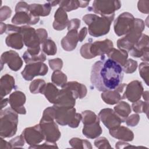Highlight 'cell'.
<instances>
[{
    "instance_id": "11a10c76",
    "label": "cell",
    "mask_w": 149,
    "mask_h": 149,
    "mask_svg": "<svg viewBox=\"0 0 149 149\" xmlns=\"http://www.w3.org/2000/svg\"><path fill=\"white\" fill-rule=\"evenodd\" d=\"M121 146H123V148L130 147H134V146H131V145L129 144V143H127L126 141H118V142H117V143H116L115 147H116V148H120V147Z\"/></svg>"
},
{
    "instance_id": "ac0fdd59",
    "label": "cell",
    "mask_w": 149,
    "mask_h": 149,
    "mask_svg": "<svg viewBox=\"0 0 149 149\" xmlns=\"http://www.w3.org/2000/svg\"><path fill=\"white\" fill-rule=\"evenodd\" d=\"M26 100L25 94L20 91H16L12 93L8 98L10 107L17 113L23 115L26 113V110L24 107Z\"/></svg>"
},
{
    "instance_id": "6da1fadb",
    "label": "cell",
    "mask_w": 149,
    "mask_h": 149,
    "mask_svg": "<svg viewBox=\"0 0 149 149\" xmlns=\"http://www.w3.org/2000/svg\"><path fill=\"white\" fill-rule=\"evenodd\" d=\"M122 67L115 61L101 56L100 60L95 62L91 68L90 81L98 91L105 92L117 88L122 81Z\"/></svg>"
},
{
    "instance_id": "8992f818",
    "label": "cell",
    "mask_w": 149,
    "mask_h": 149,
    "mask_svg": "<svg viewBox=\"0 0 149 149\" xmlns=\"http://www.w3.org/2000/svg\"><path fill=\"white\" fill-rule=\"evenodd\" d=\"M145 27L144 21L135 18L133 27L125 36L119 38L117 41V46L119 49L130 51L140 39Z\"/></svg>"
},
{
    "instance_id": "e0dca14e",
    "label": "cell",
    "mask_w": 149,
    "mask_h": 149,
    "mask_svg": "<svg viewBox=\"0 0 149 149\" xmlns=\"http://www.w3.org/2000/svg\"><path fill=\"white\" fill-rule=\"evenodd\" d=\"M126 84H120L117 88L113 90L102 92L101 96L102 100L109 105H114L125 98L124 93Z\"/></svg>"
},
{
    "instance_id": "74e56055",
    "label": "cell",
    "mask_w": 149,
    "mask_h": 149,
    "mask_svg": "<svg viewBox=\"0 0 149 149\" xmlns=\"http://www.w3.org/2000/svg\"><path fill=\"white\" fill-rule=\"evenodd\" d=\"M59 5L65 11L70 12L80 7V2L79 1H60Z\"/></svg>"
},
{
    "instance_id": "9c48e42d",
    "label": "cell",
    "mask_w": 149,
    "mask_h": 149,
    "mask_svg": "<svg viewBox=\"0 0 149 149\" xmlns=\"http://www.w3.org/2000/svg\"><path fill=\"white\" fill-rule=\"evenodd\" d=\"M135 18L129 12L119 15L114 22L113 27L115 34L118 36L126 35L133 27Z\"/></svg>"
},
{
    "instance_id": "d590c367",
    "label": "cell",
    "mask_w": 149,
    "mask_h": 149,
    "mask_svg": "<svg viewBox=\"0 0 149 149\" xmlns=\"http://www.w3.org/2000/svg\"><path fill=\"white\" fill-rule=\"evenodd\" d=\"M46 83L44 80L41 79H35L31 81L29 86L30 91L33 94L42 93Z\"/></svg>"
},
{
    "instance_id": "f907efd6",
    "label": "cell",
    "mask_w": 149,
    "mask_h": 149,
    "mask_svg": "<svg viewBox=\"0 0 149 149\" xmlns=\"http://www.w3.org/2000/svg\"><path fill=\"white\" fill-rule=\"evenodd\" d=\"M36 31L39 36L41 44L47 39L48 33L47 31L44 29H38L36 30Z\"/></svg>"
},
{
    "instance_id": "30bf717a",
    "label": "cell",
    "mask_w": 149,
    "mask_h": 149,
    "mask_svg": "<svg viewBox=\"0 0 149 149\" xmlns=\"http://www.w3.org/2000/svg\"><path fill=\"white\" fill-rule=\"evenodd\" d=\"M39 124L46 141L55 143L59 139L61 133L54 120L41 119Z\"/></svg>"
},
{
    "instance_id": "c3c4849f",
    "label": "cell",
    "mask_w": 149,
    "mask_h": 149,
    "mask_svg": "<svg viewBox=\"0 0 149 149\" xmlns=\"http://www.w3.org/2000/svg\"><path fill=\"white\" fill-rule=\"evenodd\" d=\"M80 26V20L77 18L69 20V24L68 25V30H77Z\"/></svg>"
},
{
    "instance_id": "5bb4252c",
    "label": "cell",
    "mask_w": 149,
    "mask_h": 149,
    "mask_svg": "<svg viewBox=\"0 0 149 149\" xmlns=\"http://www.w3.org/2000/svg\"><path fill=\"white\" fill-rule=\"evenodd\" d=\"M22 134L26 142L30 146L38 144L45 140L40 124L26 128L23 131Z\"/></svg>"
},
{
    "instance_id": "3957f363",
    "label": "cell",
    "mask_w": 149,
    "mask_h": 149,
    "mask_svg": "<svg viewBox=\"0 0 149 149\" xmlns=\"http://www.w3.org/2000/svg\"><path fill=\"white\" fill-rule=\"evenodd\" d=\"M18 115L11 107L1 110L0 135L3 138L12 137L17 132Z\"/></svg>"
},
{
    "instance_id": "ee69618b",
    "label": "cell",
    "mask_w": 149,
    "mask_h": 149,
    "mask_svg": "<svg viewBox=\"0 0 149 149\" xmlns=\"http://www.w3.org/2000/svg\"><path fill=\"white\" fill-rule=\"evenodd\" d=\"M11 146L12 148H16V147H20L21 146H24V139L22 134H20L19 136H17L11 140L9 141Z\"/></svg>"
},
{
    "instance_id": "ba28073f",
    "label": "cell",
    "mask_w": 149,
    "mask_h": 149,
    "mask_svg": "<svg viewBox=\"0 0 149 149\" xmlns=\"http://www.w3.org/2000/svg\"><path fill=\"white\" fill-rule=\"evenodd\" d=\"M121 6L119 1H94L93 5L88 8V10L99 14L101 16H108L115 14V12Z\"/></svg>"
},
{
    "instance_id": "f546056e",
    "label": "cell",
    "mask_w": 149,
    "mask_h": 149,
    "mask_svg": "<svg viewBox=\"0 0 149 149\" xmlns=\"http://www.w3.org/2000/svg\"><path fill=\"white\" fill-rule=\"evenodd\" d=\"M59 93V90L51 83L45 84L41 94H43L48 101L52 104H55Z\"/></svg>"
},
{
    "instance_id": "60d3db41",
    "label": "cell",
    "mask_w": 149,
    "mask_h": 149,
    "mask_svg": "<svg viewBox=\"0 0 149 149\" xmlns=\"http://www.w3.org/2000/svg\"><path fill=\"white\" fill-rule=\"evenodd\" d=\"M148 62H142L139 65V73L146 84L148 86Z\"/></svg>"
},
{
    "instance_id": "816d5d0a",
    "label": "cell",
    "mask_w": 149,
    "mask_h": 149,
    "mask_svg": "<svg viewBox=\"0 0 149 149\" xmlns=\"http://www.w3.org/2000/svg\"><path fill=\"white\" fill-rule=\"evenodd\" d=\"M29 5H28L26 2L20 1L19 2L15 8V12H17L19 11L23 10H29Z\"/></svg>"
},
{
    "instance_id": "bcb514c9",
    "label": "cell",
    "mask_w": 149,
    "mask_h": 149,
    "mask_svg": "<svg viewBox=\"0 0 149 149\" xmlns=\"http://www.w3.org/2000/svg\"><path fill=\"white\" fill-rule=\"evenodd\" d=\"M12 10L10 8L7 6H4L1 8L0 9V19L2 22L6 20L11 15Z\"/></svg>"
},
{
    "instance_id": "d6986e66",
    "label": "cell",
    "mask_w": 149,
    "mask_h": 149,
    "mask_svg": "<svg viewBox=\"0 0 149 149\" xmlns=\"http://www.w3.org/2000/svg\"><path fill=\"white\" fill-rule=\"evenodd\" d=\"M76 97L72 91L68 88H62L59 90L58 97L54 105L58 107H74L76 102Z\"/></svg>"
},
{
    "instance_id": "91938a15",
    "label": "cell",
    "mask_w": 149,
    "mask_h": 149,
    "mask_svg": "<svg viewBox=\"0 0 149 149\" xmlns=\"http://www.w3.org/2000/svg\"><path fill=\"white\" fill-rule=\"evenodd\" d=\"M60 1H48V3L52 6H55L56 5H59Z\"/></svg>"
},
{
    "instance_id": "7bdbcfd3",
    "label": "cell",
    "mask_w": 149,
    "mask_h": 149,
    "mask_svg": "<svg viewBox=\"0 0 149 149\" xmlns=\"http://www.w3.org/2000/svg\"><path fill=\"white\" fill-rule=\"evenodd\" d=\"M48 63L51 69L54 71L61 70L63 66L62 60L60 58L49 59L48 61Z\"/></svg>"
},
{
    "instance_id": "f5cc1de1",
    "label": "cell",
    "mask_w": 149,
    "mask_h": 149,
    "mask_svg": "<svg viewBox=\"0 0 149 149\" xmlns=\"http://www.w3.org/2000/svg\"><path fill=\"white\" fill-rule=\"evenodd\" d=\"M87 34V29L86 27H83L78 33V38H79V41L81 42L86 37V35Z\"/></svg>"
},
{
    "instance_id": "484cf974",
    "label": "cell",
    "mask_w": 149,
    "mask_h": 149,
    "mask_svg": "<svg viewBox=\"0 0 149 149\" xmlns=\"http://www.w3.org/2000/svg\"><path fill=\"white\" fill-rule=\"evenodd\" d=\"M62 88H68L70 90L75 96L76 98H84L87 93V90L85 85L79 83L77 81H69L63 85Z\"/></svg>"
},
{
    "instance_id": "b9f144b4",
    "label": "cell",
    "mask_w": 149,
    "mask_h": 149,
    "mask_svg": "<svg viewBox=\"0 0 149 149\" xmlns=\"http://www.w3.org/2000/svg\"><path fill=\"white\" fill-rule=\"evenodd\" d=\"M94 144L95 147L98 148H111L112 147L110 146V144L108 140L104 137H101L97 138L94 141Z\"/></svg>"
},
{
    "instance_id": "f6af8a7d",
    "label": "cell",
    "mask_w": 149,
    "mask_h": 149,
    "mask_svg": "<svg viewBox=\"0 0 149 149\" xmlns=\"http://www.w3.org/2000/svg\"><path fill=\"white\" fill-rule=\"evenodd\" d=\"M139 120H140L139 115L137 113H134V114L131 115L130 116H128L126 118L125 122L127 126H135L138 124Z\"/></svg>"
},
{
    "instance_id": "2e32d148",
    "label": "cell",
    "mask_w": 149,
    "mask_h": 149,
    "mask_svg": "<svg viewBox=\"0 0 149 149\" xmlns=\"http://www.w3.org/2000/svg\"><path fill=\"white\" fill-rule=\"evenodd\" d=\"M144 92L143 87L141 81L133 80L126 86L124 96L132 102H136L140 100Z\"/></svg>"
},
{
    "instance_id": "cb8c5ba5",
    "label": "cell",
    "mask_w": 149,
    "mask_h": 149,
    "mask_svg": "<svg viewBox=\"0 0 149 149\" xmlns=\"http://www.w3.org/2000/svg\"><path fill=\"white\" fill-rule=\"evenodd\" d=\"M0 97L3 98L15 88V79L9 74H6L1 78Z\"/></svg>"
},
{
    "instance_id": "7dc6e473",
    "label": "cell",
    "mask_w": 149,
    "mask_h": 149,
    "mask_svg": "<svg viewBox=\"0 0 149 149\" xmlns=\"http://www.w3.org/2000/svg\"><path fill=\"white\" fill-rule=\"evenodd\" d=\"M137 8L140 12L148 14L149 10V1H139L137 4Z\"/></svg>"
},
{
    "instance_id": "7a4b0ae2",
    "label": "cell",
    "mask_w": 149,
    "mask_h": 149,
    "mask_svg": "<svg viewBox=\"0 0 149 149\" xmlns=\"http://www.w3.org/2000/svg\"><path fill=\"white\" fill-rule=\"evenodd\" d=\"M114 16L115 14L108 16H98L95 14L89 13L84 15L83 20L88 26L89 34L98 37L108 33Z\"/></svg>"
},
{
    "instance_id": "9f6ffc18",
    "label": "cell",
    "mask_w": 149,
    "mask_h": 149,
    "mask_svg": "<svg viewBox=\"0 0 149 149\" xmlns=\"http://www.w3.org/2000/svg\"><path fill=\"white\" fill-rule=\"evenodd\" d=\"M8 102H9L8 98H1V110H2L3 108L7 105Z\"/></svg>"
},
{
    "instance_id": "9a60e30c",
    "label": "cell",
    "mask_w": 149,
    "mask_h": 149,
    "mask_svg": "<svg viewBox=\"0 0 149 149\" xmlns=\"http://www.w3.org/2000/svg\"><path fill=\"white\" fill-rule=\"evenodd\" d=\"M6 63L8 67L13 71H17L23 65V61L16 52L10 50L3 52L1 56V65Z\"/></svg>"
},
{
    "instance_id": "4fadbf2b",
    "label": "cell",
    "mask_w": 149,
    "mask_h": 149,
    "mask_svg": "<svg viewBox=\"0 0 149 149\" xmlns=\"http://www.w3.org/2000/svg\"><path fill=\"white\" fill-rule=\"evenodd\" d=\"M98 117L108 129H111L120 125L123 120L116 114L114 110L111 108H104L100 111Z\"/></svg>"
},
{
    "instance_id": "d6a6232c",
    "label": "cell",
    "mask_w": 149,
    "mask_h": 149,
    "mask_svg": "<svg viewBox=\"0 0 149 149\" xmlns=\"http://www.w3.org/2000/svg\"><path fill=\"white\" fill-rule=\"evenodd\" d=\"M51 80L54 84L62 87L67 83V76L60 70H55L51 76Z\"/></svg>"
},
{
    "instance_id": "8d00e7d4",
    "label": "cell",
    "mask_w": 149,
    "mask_h": 149,
    "mask_svg": "<svg viewBox=\"0 0 149 149\" xmlns=\"http://www.w3.org/2000/svg\"><path fill=\"white\" fill-rule=\"evenodd\" d=\"M81 114V121L84 125L91 124L97 120L100 119L98 116H97L94 112L91 111H84L82 112Z\"/></svg>"
},
{
    "instance_id": "52a82bcc",
    "label": "cell",
    "mask_w": 149,
    "mask_h": 149,
    "mask_svg": "<svg viewBox=\"0 0 149 149\" xmlns=\"http://www.w3.org/2000/svg\"><path fill=\"white\" fill-rule=\"evenodd\" d=\"M23 37L24 44L27 47L26 50L31 54H38L42 49L40 48L41 44L39 36L36 30L29 26L20 27L19 31Z\"/></svg>"
},
{
    "instance_id": "ab89813d",
    "label": "cell",
    "mask_w": 149,
    "mask_h": 149,
    "mask_svg": "<svg viewBox=\"0 0 149 149\" xmlns=\"http://www.w3.org/2000/svg\"><path fill=\"white\" fill-rule=\"evenodd\" d=\"M137 68V61L132 59H129L127 60L125 64L122 66V69L123 71L126 73H132L136 71Z\"/></svg>"
},
{
    "instance_id": "44dd1931",
    "label": "cell",
    "mask_w": 149,
    "mask_h": 149,
    "mask_svg": "<svg viewBox=\"0 0 149 149\" xmlns=\"http://www.w3.org/2000/svg\"><path fill=\"white\" fill-rule=\"evenodd\" d=\"M79 41L78 32L76 30H69L66 36L61 40V45L63 49L66 51H71L74 49Z\"/></svg>"
},
{
    "instance_id": "ffe728a7",
    "label": "cell",
    "mask_w": 149,
    "mask_h": 149,
    "mask_svg": "<svg viewBox=\"0 0 149 149\" xmlns=\"http://www.w3.org/2000/svg\"><path fill=\"white\" fill-rule=\"evenodd\" d=\"M40 20L39 17L31 15L29 10H23L16 12L12 19V23L15 24H27L28 25L36 24Z\"/></svg>"
},
{
    "instance_id": "6f0895ef",
    "label": "cell",
    "mask_w": 149,
    "mask_h": 149,
    "mask_svg": "<svg viewBox=\"0 0 149 149\" xmlns=\"http://www.w3.org/2000/svg\"><path fill=\"white\" fill-rule=\"evenodd\" d=\"M80 2V8H85L88 6L90 1H79Z\"/></svg>"
},
{
    "instance_id": "f35d334b",
    "label": "cell",
    "mask_w": 149,
    "mask_h": 149,
    "mask_svg": "<svg viewBox=\"0 0 149 149\" xmlns=\"http://www.w3.org/2000/svg\"><path fill=\"white\" fill-rule=\"evenodd\" d=\"M132 107L134 112L136 113L144 112L147 114V116H148V101L143 102L141 100H139L136 102H133Z\"/></svg>"
},
{
    "instance_id": "4dcf8cb0",
    "label": "cell",
    "mask_w": 149,
    "mask_h": 149,
    "mask_svg": "<svg viewBox=\"0 0 149 149\" xmlns=\"http://www.w3.org/2000/svg\"><path fill=\"white\" fill-rule=\"evenodd\" d=\"M113 110L123 122H125L126 118L129 115L132 111L130 105L127 102L122 101L117 103V105L115 106Z\"/></svg>"
},
{
    "instance_id": "681fc988",
    "label": "cell",
    "mask_w": 149,
    "mask_h": 149,
    "mask_svg": "<svg viewBox=\"0 0 149 149\" xmlns=\"http://www.w3.org/2000/svg\"><path fill=\"white\" fill-rule=\"evenodd\" d=\"M58 148V147L56 146V144L55 143H51L46 141L45 143H43L42 144H37L34 146H31L29 147V148Z\"/></svg>"
},
{
    "instance_id": "603a6c76",
    "label": "cell",
    "mask_w": 149,
    "mask_h": 149,
    "mask_svg": "<svg viewBox=\"0 0 149 149\" xmlns=\"http://www.w3.org/2000/svg\"><path fill=\"white\" fill-rule=\"evenodd\" d=\"M55 20L53 22V28L56 30H62L68 26L69 20H68L66 12L62 8L59 7L55 13Z\"/></svg>"
},
{
    "instance_id": "836d02e7",
    "label": "cell",
    "mask_w": 149,
    "mask_h": 149,
    "mask_svg": "<svg viewBox=\"0 0 149 149\" xmlns=\"http://www.w3.org/2000/svg\"><path fill=\"white\" fill-rule=\"evenodd\" d=\"M42 51L48 55H54L57 51L56 45L53 40L47 39L42 44Z\"/></svg>"
},
{
    "instance_id": "4316f807",
    "label": "cell",
    "mask_w": 149,
    "mask_h": 149,
    "mask_svg": "<svg viewBox=\"0 0 149 149\" xmlns=\"http://www.w3.org/2000/svg\"><path fill=\"white\" fill-rule=\"evenodd\" d=\"M102 128L100 125V119L96 122L84 125L83 128V134L88 139H95L98 137L102 133Z\"/></svg>"
},
{
    "instance_id": "8fae6325",
    "label": "cell",
    "mask_w": 149,
    "mask_h": 149,
    "mask_svg": "<svg viewBox=\"0 0 149 149\" xmlns=\"http://www.w3.org/2000/svg\"><path fill=\"white\" fill-rule=\"evenodd\" d=\"M148 36L142 34L139 41L129 51L131 56L135 58H140L144 62H148Z\"/></svg>"
},
{
    "instance_id": "5b68a950",
    "label": "cell",
    "mask_w": 149,
    "mask_h": 149,
    "mask_svg": "<svg viewBox=\"0 0 149 149\" xmlns=\"http://www.w3.org/2000/svg\"><path fill=\"white\" fill-rule=\"evenodd\" d=\"M113 47L112 41L109 39H105L103 41L86 43L81 46L80 52L83 58L91 59L97 56H102L107 54L113 48Z\"/></svg>"
},
{
    "instance_id": "7402d4cb",
    "label": "cell",
    "mask_w": 149,
    "mask_h": 149,
    "mask_svg": "<svg viewBox=\"0 0 149 149\" xmlns=\"http://www.w3.org/2000/svg\"><path fill=\"white\" fill-rule=\"evenodd\" d=\"M109 134L113 137L124 141H131L134 139V133L129 128L119 126L109 129Z\"/></svg>"
},
{
    "instance_id": "7c38bea8",
    "label": "cell",
    "mask_w": 149,
    "mask_h": 149,
    "mask_svg": "<svg viewBox=\"0 0 149 149\" xmlns=\"http://www.w3.org/2000/svg\"><path fill=\"white\" fill-rule=\"evenodd\" d=\"M48 71V66L43 62H36L27 64L21 74L22 77L27 81L31 80L37 76H44Z\"/></svg>"
},
{
    "instance_id": "f1b7e54d",
    "label": "cell",
    "mask_w": 149,
    "mask_h": 149,
    "mask_svg": "<svg viewBox=\"0 0 149 149\" xmlns=\"http://www.w3.org/2000/svg\"><path fill=\"white\" fill-rule=\"evenodd\" d=\"M5 42L8 47L16 49H22L24 45L22 36L19 32L8 34L5 39Z\"/></svg>"
},
{
    "instance_id": "e575fe53",
    "label": "cell",
    "mask_w": 149,
    "mask_h": 149,
    "mask_svg": "<svg viewBox=\"0 0 149 149\" xmlns=\"http://www.w3.org/2000/svg\"><path fill=\"white\" fill-rule=\"evenodd\" d=\"M69 143L70 146L74 148H92L90 142L88 140L81 139L77 137L71 139Z\"/></svg>"
},
{
    "instance_id": "1f68e13d",
    "label": "cell",
    "mask_w": 149,
    "mask_h": 149,
    "mask_svg": "<svg viewBox=\"0 0 149 149\" xmlns=\"http://www.w3.org/2000/svg\"><path fill=\"white\" fill-rule=\"evenodd\" d=\"M23 58L26 64H30L36 62H43L46 60V56L42 51L38 54H31L26 51L23 55Z\"/></svg>"
},
{
    "instance_id": "d4e9b609",
    "label": "cell",
    "mask_w": 149,
    "mask_h": 149,
    "mask_svg": "<svg viewBox=\"0 0 149 149\" xmlns=\"http://www.w3.org/2000/svg\"><path fill=\"white\" fill-rule=\"evenodd\" d=\"M51 8V6L48 2L43 5L33 3L29 5V10L31 15L40 17V16H46L49 15Z\"/></svg>"
},
{
    "instance_id": "83f0119b",
    "label": "cell",
    "mask_w": 149,
    "mask_h": 149,
    "mask_svg": "<svg viewBox=\"0 0 149 149\" xmlns=\"http://www.w3.org/2000/svg\"><path fill=\"white\" fill-rule=\"evenodd\" d=\"M107 55L108 58L115 61L122 67L125 64L128 57L127 51L123 49H116L114 48H112Z\"/></svg>"
},
{
    "instance_id": "db71d44e",
    "label": "cell",
    "mask_w": 149,
    "mask_h": 149,
    "mask_svg": "<svg viewBox=\"0 0 149 149\" xmlns=\"http://www.w3.org/2000/svg\"><path fill=\"white\" fill-rule=\"evenodd\" d=\"M1 148H11V146L9 142H8L3 139V137H1Z\"/></svg>"
},
{
    "instance_id": "680465c9",
    "label": "cell",
    "mask_w": 149,
    "mask_h": 149,
    "mask_svg": "<svg viewBox=\"0 0 149 149\" xmlns=\"http://www.w3.org/2000/svg\"><path fill=\"white\" fill-rule=\"evenodd\" d=\"M142 95H143V99L144 100V101L148 102V91H146L143 92Z\"/></svg>"
},
{
    "instance_id": "277c9868",
    "label": "cell",
    "mask_w": 149,
    "mask_h": 149,
    "mask_svg": "<svg viewBox=\"0 0 149 149\" xmlns=\"http://www.w3.org/2000/svg\"><path fill=\"white\" fill-rule=\"evenodd\" d=\"M55 107V120L61 126L68 125L72 128L77 127L81 120V114L76 113L74 107Z\"/></svg>"
}]
</instances>
